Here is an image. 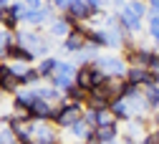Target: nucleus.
<instances>
[{
	"label": "nucleus",
	"instance_id": "obj_19",
	"mask_svg": "<svg viewBox=\"0 0 159 144\" xmlns=\"http://www.w3.org/2000/svg\"><path fill=\"white\" fill-rule=\"evenodd\" d=\"M144 101H147V106H149L152 114L159 111V86H157V84L144 86Z\"/></svg>",
	"mask_w": 159,
	"mask_h": 144
},
{
	"label": "nucleus",
	"instance_id": "obj_30",
	"mask_svg": "<svg viewBox=\"0 0 159 144\" xmlns=\"http://www.w3.org/2000/svg\"><path fill=\"white\" fill-rule=\"evenodd\" d=\"M23 5H25L28 10H41V8H46L43 0H23Z\"/></svg>",
	"mask_w": 159,
	"mask_h": 144
},
{
	"label": "nucleus",
	"instance_id": "obj_17",
	"mask_svg": "<svg viewBox=\"0 0 159 144\" xmlns=\"http://www.w3.org/2000/svg\"><path fill=\"white\" fill-rule=\"evenodd\" d=\"M58 63H61V61H58V58H43L41 61V63H38V73H41V78H53L56 76V71H58Z\"/></svg>",
	"mask_w": 159,
	"mask_h": 144
},
{
	"label": "nucleus",
	"instance_id": "obj_5",
	"mask_svg": "<svg viewBox=\"0 0 159 144\" xmlns=\"http://www.w3.org/2000/svg\"><path fill=\"white\" fill-rule=\"evenodd\" d=\"M126 81L131 86H149V84H157V76L149 71V68H142V66H129L126 71Z\"/></svg>",
	"mask_w": 159,
	"mask_h": 144
},
{
	"label": "nucleus",
	"instance_id": "obj_34",
	"mask_svg": "<svg viewBox=\"0 0 159 144\" xmlns=\"http://www.w3.org/2000/svg\"><path fill=\"white\" fill-rule=\"evenodd\" d=\"M10 5V0H0V8H8Z\"/></svg>",
	"mask_w": 159,
	"mask_h": 144
},
{
	"label": "nucleus",
	"instance_id": "obj_15",
	"mask_svg": "<svg viewBox=\"0 0 159 144\" xmlns=\"http://www.w3.org/2000/svg\"><path fill=\"white\" fill-rule=\"evenodd\" d=\"M38 99H41V96H38V91H35V89H25V91H18V94H15L13 104L25 106V109H33V104H35Z\"/></svg>",
	"mask_w": 159,
	"mask_h": 144
},
{
	"label": "nucleus",
	"instance_id": "obj_27",
	"mask_svg": "<svg viewBox=\"0 0 159 144\" xmlns=\"http://www.w3.org/2000/svg\"><path fill=\"white\" fill-rule=\"evenodd\" d=\"M46 5H51L53 10H61V13H68V5H71V0H48Z\"/></svg>",
	"mask_w": 159,
	"mask_h": 144
},
{
	"label": "nucleus",
	"instance_id": "obj_14",
	"mask_svg": "<svg viewBox=\"0 0 159 144\" xmlns=\"http://www.w3.org/2000/svg\"><path fill=\"white\" fill-rule=\"evenodd\" d=\"M18 23H20V18L15 15L13 5H8V8H0V26H3L5 30H15V28H18Z\"/></svg>",
	"mask_w": 159,
	"mask_h": 144
},
{
	"label": "nucleus",
	"instance_id": "obj_35",
	"mask_svg": "<svg viewBox=\"0 0 159 144\" xmlns=\"http://www.w3.org/2000/svg\"><path fill=\"white\" fill-rule=\"evenodd\" d=\"M78 144H86V142H78Z\"/></svg>",
	"mask_w": 159,
	"mask_h": 144
},
{
	"label": "nucleus",
	"instance_id": "obj_25",
	"mask_svg": "<svg viewBox=\"0 0 159 144\" xmlns=\"http://www.w3.org/2000/svg\"><path fill=\"white\" fill-rule=\"evenodd\" d=\"M111 124H119V121H116V116L111 114V109L98 111V127H111Z\"/></svg>",
	"mask_w": 159,
	"mask_h": 144
},
{
	"label": "nucleus",
	"instance_id": "obj_11",
	"mask_svg": "<svg viewBox=\"0 0 159 144\" xmlns=\"http://www.w3.org/2000/svg\"><path fill=\"white\" fill-rule=\"evenodd\" d=\"M93 137L98 144H114V142H119L121 134H119V124H111V127H98L93 132Z\"/></svg>",
	"mask_w": 159,
	"mask_h": 144
},
{
	"label": "nucleus",
	"instance_id": "obj_29",
	"mask_svg": "<svg viewBox=\"0 0 159 144\" xmlns=\"http://www.w3.org/2000/svg\"><path fill=\"white\" fill-rule=\"evenodd\" d=\"M10 5H13V10H15V15H18V18L23 20V15L28 13V8L23 5V0H15V3H10Z\"/></svg>",
	"mask_w": 159,
	"mask_h": 144
},
{
	"label": "nucleus",
	"instance_id": "obj_13",
	"mask_svg": "<svg viewBox=\"0 0 159 144\" xmlns=\"http://www.w3.org/2000/svg\"><path fill=\"white\" fill-rule=\"evenodd\" d=\"M111 114L116 116V121L119 124H126V121H131V114H129V106H126V101L124 99H116V101H111Z\"/></svg>",
	"mask_w": 159,
	"mask_h": 144
},
{
	"label": "nucleus",
	"instance_id": "obj_36",
	"mask_svg": "<svg viewBox=\"0 0 159 144\" xmlns=\"http://www.w3.org/2000/svg\"><path fill=\"white\" fill-rule=\"evenodd\" d=\"M0 96H3V91H0Z\"/></svg>",
	"mask_w": 159,
	"mask_h": 144
},
{
	"label": "nucleus",
	"instance_id": "obj_6",
	"mask_svg": "<svg viewBox=\"0 0 159 144\" xmlns=\"http://www.w3.org/2000/svg\"><path fill=\"white\" fill-rule=\"evenodd\" d=\"M53 121H33V139L35 142H58Z\"/></svg>",
	"mask_w": 159,
	"mask_h": 144
},
{
	"label": "nucleus",
	"instance_id": "obj_24",
	"mask_svg": "<svg viewBox=\"0 0 159 144\" xmlns=\"http://www.w3.org/2000/svg\"><path fill=\"white\" fill-rule=\"evenodd\" d=\"M84 121H86V127H89L91 132H96V129H98V111L86 109V111H84Z\"/></svg>",
	"mask_w": 159,
	"mask_h": 144
},
{
	"label": "nucleus",
	"instance_id": "obj_12",
	"mask_svg": "<svg viewBox=\"0 0 159 144\" xmlns=\"http://www.w3.org/2000/svg\"><path fill=\"white\" fill-rule=\"evenodd\" d=\"M30 116H33V121H51L53 119V106L48 104V101L38 99L33 104V109H30Z\"/></svg>",
	"mask_w": 159,
	"mask_h": 144
},
{
	"label": "nucleus",
	"instance_id": "obj_32",
	"mask_svg": "<svg viewBox=\"0 0 159 144\" xmlns=\"http://www.w3.org/2000/svg\"><path fill=\"white\" fill-rule=\"evenodd\" d=\"M152 129H159V111L152 114Z\"/></svg>",
	"mask_w": 159,
	"mask_h": 144
},
{
	"label": "nucleus",
	"instance_id": "obj_7",
	"mask_svg": "<svg viewBox=\"0 0 159 144\" xmlns=\"http://www.w3.org/2000/svg\"><path fill=\"white\" fill-rule=\"evenodd\" d=\"M51 20H53V8L51 5H46L41 10H28L23 15V23H28V26H46Z\"/></svg>",
	"mask_w": 159,
	"mask_h": 144
},
{
	"label": "nucleus",
	"instance_id": "obj_26",
	"mask_svg": "<svg viewBox=\"0 0 159 144\" xmlns=\"http://www.w3.org/2000/svg\"><path fill=\"white\" fill-rule=\"evenodd\" d=\"M139 144H159V129H149L142 139H139Z\"/></svg>",
	"mask_w": 159,
	"mask_h": 144
},
{
	"label": "nucleus",
	"instance_id": "obj_3",
	"mask_svg": "<svg viewBox=\"0 0 159 144\" xmlns=\"http://www.w3.org/2000/svg\"><path fill=\"white\" fill-rule=\"evenodd\" d=\"M106 81V76L98 71L93 63H86V66H78V73H76V86L84 89V91H93L96 86H101Z\"/></svg>",
	"mask_w": 159,
	"mask_h": 144
},
{
	"label": "nucleus",
	"instance_id": "obj_4",
	"mask_svg": "<svg viewBox=\"0 0 159 144\" xmlns=\"http://www.w3.org/2000/svg\"><path fill=\"white\" fill-rule=\"evenodd\" d=\"M18 43L25 46L28 51H33L35 56H46V53H48V43H46V38H43L41 33H35V30L18 33Z\"/></svg>",
	"mask_w": 159,
	"mask_h": 144
},
{
	"label": "nucleus",
	"instance_id": "obj_2",
	"mask_svg": "<svg viewBox=\"0 0 159 144\" xmlns=\"http://www.w3.org/2000/svg\"><path fill=\"white\" fill-rule=\"evenodd\" d=\"M93 66L106 78H126V71H129V63L124 61V56H98L93 61Z\"/></svg>",
	"mask_w": 159,
	"mask_h": 144
},
{
	"label": "nucleus",
	"instance_id": "obj_10",
	"mask_svg": "<svg viewBox=\"0 0 159 144\" xmlns=\"http://www.w3.org/2000/svg\"><path fill=\"white\" fill-rule=\"evenodd\" d=\"M5 58H10V63H28V66H30V61L35 58V53L28 51V48L20 46V43H15V46H10V48L5 51Z\"/></svg>",
	"mask_w": 159,
	"mask_h": 144
},
{
	"label": "nucleus",
	"instance_id": "obj_23",
	"mask_svg": "<svg viewBox=\"0 0 159 144\" xmlns=\"http://www.w3.org/2000/svg\"><path fill=\"white\" fill-rule=\"evenodd\" d=\"M71 134H73L76 139H81V142H86V137L91 134V129L86 127V121L81 119V121H78V124H76V127H71Z\"/></svg>",
	"mask_w": 159,
	"mask_h": 144
},
{
	"label": "nucleus",
	"instance_id": "obj_18",
	"mask_svg": "<svg viewBox=\"0 0 159 144\" xmlns=\"http://www.w3.org/2000/svg\"><path fill=\"white\" fill-rule=\"evenodd\" d=\"M35 91H38V96H41L43 101H48L51 106L56 104V101H58V104H61V101L66 99V94H63V91H58L56 86H43V89H35Z\"/></svg>",
	"mask_w": 159,
	"mask_h": 144
},
{
	"label": "nucleus",
	"instance_id": "obj_1",
	"mask_svg": "<svg viewBox=\"0 0 159 144\" xmlns=\"http://www.w3.org/2000/svg\"><path fill=\"white\" fill-rule=\"evenodd\" d=\"M84 111H86L84 104H73V101L63 99L61 104H58V109H53V119L51 121L58 129H71V127H76L78 121L84 119Z\"/></svg>",
	"mask_w": 159,
	"mask_h": 144
},
{
	"label": "nucleus",
	"instance_id": "obj_33",
	"mask_svg": "<svg viewBox=\"0 0 159 144\" xmlns=\"http://www.w3.org/2000/svg\"><path fill=\"white\" fill-rule=\"evenodd\" d=\"M119 142H121V144H139V139H131V137H124V134H121Z\"/></svg>",
	"mask_w": 159,
	"mask_h": 144
},
{
	"label": "nucleus",
	"instance_id": "obj_22",
	"mask_svg": "<svg viewBox=\"0 0 159 144\" xmlns=\"http://www.w3.org/2000/svg\"><path fill=\"white\" fill-rule=\"evenodd\" d=\"M41 81H43V78H41V73H38V68H30V71L20 78V86H28V89L35 86V89H38V84H41Z\"/></svg>",
	"mask_w": 159,
	"mask_h": 144
},
{
	"label": "nucleus",
	"instance_id": "obj_20",
	"mask_svg": "<svg viewBox=\"0 0 159 144\" xmlns=\"http://www.w3.org/2000/svg\"><path fill=\"white\" fill-rule=\"evenodd\" d=\"M111 106V101L104 99V96H96V94H89V101H86V109H93V111H106Z\"/></svg>",
	"mask_w": 159,
	"mask_h": 144
},
{
	"label": "nucleus",
	"instance_id": "obj_31",
	"mask_svg": "<svg viewBox=\"0 0 159 144\" xmlns=\"http://www.w3.org/2000/svg\"><path fill=\"white\" fill-rule=\"evenodd\" d=\"M147 5H149V15H159V0H147Z\"/></svg>",
	"mask_w": 159,
	"mask_h": 144
},
{
	"label": "nucleus",
	"instance_id": "obj_16",
	"mask_svg": "<svg viewBox=\"0 0 159 144\" xmlns=\"http://www.w3.org/2000/svg\"><path fill=\"white\" fill-rule=\"evenodd\" d=\"M121 13H126V15H134V18H147L149 15V5L144 3V0H129L126 3V8L121 10Z\"/></svg>",
	"mask_w": 159,
	"mask_h": 144
},
{
	"label": "nucleus",
	"instance_id": "obj_9",
	"mask_svg": "<svg viewBox=\"0 0 159 144\" xmlns=\"http://www.w3.org/2000/svg\"><path fill=\"white\" fill-rule=\"evenodd\" d=\"M71 30H73V26L68 23V18L66 15H58V18H53L51 23H48V33L53 35V38H68L71 35Z\"/></svg>",
	"mask_w": 159,
	"mask_h": 144
},
{
	"label": "nucleus",
	"instance_id": "obj_21",
	"mask_svg": "<svg viewBox=\"0 0 159 144\" xmlns=\"http://www.w3.org/2000/svg\"><path fill=\"white\" fill-rule=\"evenodd\" d=\"M89 94H91V91H84V89L73 86V89L66 94V99H68V101H73V104H84V106H86V101H89Z\"/></svg>",
	"mask_w": 159,
	"mask_h": 144
},
{
	"label": "nucleus",
	"instance_id": "obj_28",
	"mask_svg": "<svg viewBox=\"0 0 159 144\" xmlns=\"http://www.w3.org/2000/svg\"><path fill=\"white\" fill-rule=\"evenodd\" d=\"M10 71H13L18 78H23V76L30 71V66H28V63H10Z\"/></svg>",
	"mask_w": 159,
	"mask_h": 144
},
{
	"label": "nucleus",
	"instance_id": "obj_8",
	"mask_svg": "<svg viewBox=\"0 0 159 144\" xmlns=\"http://www.w3.org/2000/svg\"><path fill=\"white\" fill-rule=\"evenodd\" d=\"M149 129H152V127H149V119H147V116H142V119H131V121H126V124H124V137L142 139Z\"/></svg>",
	"mask_w": 159,
	"mask_h": 144
}]
</instances>
